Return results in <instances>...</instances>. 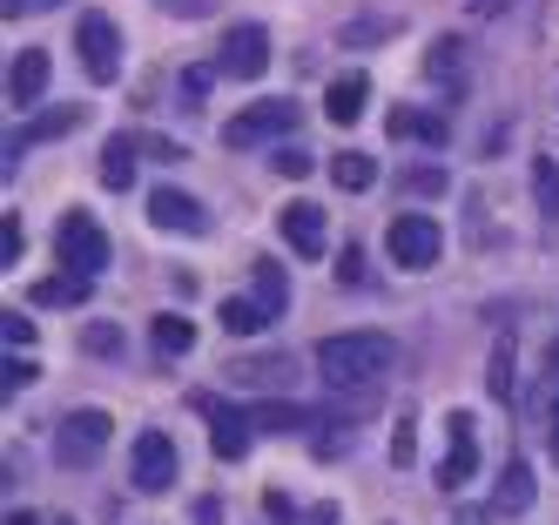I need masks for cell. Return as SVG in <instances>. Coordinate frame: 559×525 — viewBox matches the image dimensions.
<instances>
[{"instance_id": "6da1fadb", "label": "cell", "mask_w": 559, "mask_h": 525, "mask_svg": "<svg viewBox=\"0 0 559 525\" xmlns=\"http://www.w3.org/2000/svg\"><path fill=\"white\" fill-rule=\"evenodd\" d=\"M397 371V344L384 331H337L317 344V378H324V391H371Z\"/></svg>"}, {"instance_id": "7a4b0ae2", "label": "cell", "mask_w": 559, "mask_h": 525, "mask_svg": "<svg viewBox=\"0 0 559 525\" xmlns=\"http://www.w3.org/2000/svg\"><path fill=\"white\" fill-rule=\"evenodd\" d=\"M55 256H61V270L68 276H82V283H95L102 270H108V236H102V223L88 216V210H74V216H61V229H55Z\"/></svg>"}, {"instance_id": "3957f363", "label": "cell", "mask_w": 559, "mask_h": 525, "mask_svg": "<svg viewBox=\"0 0 559 525\" xmlns=\"http://www.w3.org/2000/svg\"><path fill=\"white\" fill-rule=\"evenodd\" d=\"M108 438H115V418H108V411H68V418L55 425V452H61L68 472H88V465L102 458Z\"/></svg>"}, {"instance_id": "277c9868", "label": "cell", "mask_w": 559, "mask_h": 525, "mask_svg": "<svg viewBox=\"0 0 559 525\" xmlns=\"http://www.w3.org/2000/svg\"><path fill=\"white\" fill-rule=\"evenodd\" d=\"M297 129V102L290 95H270L257 108H243L236 121H223V142L229 148H257V142H276V135H290Z\"/></svg>"}, {"instance_id": "5b68a950", "label": "cell", "mask_w": 559, "mask_h": 525, "mask_svg": "<svg viewBox=\"0 0 559 525\" xmlns=\"http://www.w3.org/2000/svg\"><path fill=\"white\" fill-rule=\"evenodd\" d=\"M74 48H82L88 81H115V74H122V27H115V14H82Z\"/></svg>"}, {"instance_id": "8992f818", "label": "cell", "mask_w": 559, "mask_h": 525, "mask_svg": "<svg viewBox=\"0 0 559 525\" xmlns=\"http://www.w3.org/2000/svg\"><path fill=\"white\" fill-rule=\"evenodd\" d=\"M438 256H445V236H438L431 216H397L391 223V263L397 270H431Z\"/></svg>"}, {"instance_id": "52a82bcc", "label": "cell", "mask_w": 559, "mask_h": 525, "mask_svg": "<svg viewBox=\"0 0 559 525\" xmlns=\"http://www.w3.org/2000/svg\"><path fill=\"white\" fill-rule=\"evenodd\" d=\"M129 478H135V492H169V485H176V444H169V431H142L135 438Z\"/></svg>"}, {"instance_id": "ba28073f", "label": "cell", "mask_w": 559, "mask_h": 525, "mask_svg": "<svg viewBox=\"0 0 559 525\" xmlns=\"http://www.w3.org/2000/svg\"><path fill=\"white\" fill-rule=\"evenodd\" d=\"M229 81H263V68H270V34L257 27V21H243V27H229L223 34V61H216Z\"/></svg>"}, {"instance_id": "9c48e42d", "label": "cell", "mask_w": 559, "mask_h": 525, "mask_svg": "<svg viewBox=\"0 0 559 525\" xmlns=\"http://www.w3.org/2000/svg\"><path fill=\"white\" fill-rule=\"evenodd\" d=\"M148 223L169 229V236H203V229H210V210H203L189 189H169V182H163V189L148 195Z\"/></svg>"}, {"instance_id": "30bf717a", "label": "cell", "mask_w": 559, "mask_h": 525, "mask_svg": "<svg viewBox=\"0 0 559 525\" xmlns=\"http://www.w3.org/2000/svg\"><path fill=\"white\" fill-rule=\"evenodd\" d=\"M445 465H438V485H445V492H459V485L478 472V438H472V411H452L445 418Z\"/></svg>"}, {"instance_id": "8fae6325", "label": "cell", "mask_w": 559, "mask_h": 525, "mask_svg": "<svg viewBox=\"0 0 559 525\" xmlns=\"http://www.w3.org/2000/svg\"><path fill=\"white\" fill-rule=\"evenodd\" d=\"M284 236H290V250H297V256H324V242H331L324 202H290V210H284Z\"/></svg>"}, {"instance_id": "7c38bea8", "label": "cell", "mask_w": 559, "mask_h": 525, "mask_svg": "<svg viewBox=\"0 0 559 525\" xmlns=\"http://www.w3.org/2000/svg\"><path fill=\"white\" fill-rule=\"evenodd\" d=\"M41 95H48V55L41 48H21L14 68H8V102L14 108H34Z\"/></svg>"}, {"instance_id": "4fadbf2b", "label": "cell", "mask_w": 559, "mask_h": 525, "mask_svg": "<svg viewBox=\"0 0 559 525\" xmlns=\"http://www.w3.org/2000/svg\"><path fill=\"white\" fill-rule=\"evenodd\" d=\"M68 129H82V108H48V115H34L27 129H14V135H8V169L21 162V148H34V142H55V135H68Z\"/></svg>"}, {"instance_id": "5bb4252c", "label": "cell", "mask_w": 559, "mask_h": 525, "mask_svg": "<svg viewBox=\"0 0 559 525\" xmlns=\"http://www.w3.org/2000/svg\"><path fill=\"white\" fill-rule=\"evenodd\" d=\"M229 378H236V384H250V391H290L297 363H290V357H236V363H229Z\"/></svg>"}, {"instance_id": "9a60e30c", "label": "cell", "mask_w": 559, "mask_h": 525, "mask_svg": "<svg viewBox=\"0 0 559 525\" xmlns=\"http://www.w3.org/2000/svg\"><path fill=\"white\" fill-rule=\"evenodd\" d=\"M365 95H371V81H365V74H337V81H331V95H324V115L337 121V129H350V121L365 115Z\"/></svg>"}, {"instance_id": "2e32d148", "label": "cell", "mask_w": 559, "mask_h": 525, "mask_svg": "<svg viewBox=\"0 0 559 525\" xmlns=\"http://www.w3.org/2000/svg\"><path fill=\"white\" fill-rule=\"evenodd\" d=\"M250 411H236V404H223L216 411V425H210V444H216V458H243L250 452Z\"/></svg>"}, {"instance_id": "e0dca14e", "label": "cell", "mask_w": 559, "mask_h": 525, "mask_svg": "<svg viewBox=\"0 0 559 525\" xmlns=\"http://www.w3.org/2000/svg\"><path fill=\"white\" fill-rule=\"evenodd\" d=\"M270 323H276V310L263 297H229L223 303V331L229 337H257V331H270Z\"/></svg>"}, {"instance_id": "ac0fdd59", "label": "cell", "mask_w": 559, "mask_h": 525, "mask_svg": "<svg viewBox=\"0 0 559 525\" xmlns=\"http://www.w3.org/2000/svg\"><path fill=\"white\" fill-rule=\"evenodd\" d=\"M526 505H533V465L512 458L506 478H499V492H492V518H499V512H526Z\"/></svg>"}, {"instance_id": "d6986e66", "label": "cell", "mask_w": 559, "mask_h": 525, "mask_svg": "<svg viewBox=\"0 0 559 525\" xmlns=\"http://www.w3.org/2000/svg\"><path fill=\"white\" fill-rule=\"evenodd\" d=\"M391 135H405V142H431V148H445V121H438V115H418V108H397V115H391Z\"/></svg>"}, {"instance_id": "ffe728a7", "label": "cell", "mask_w": 559, "mask_h": 525, "mask_svg": "<svg viewBox=\"0 0 559 525\" xmlns=\"http://www.w3.org/2000/svg\"><path fill=\"white\" fill-rule=\"evenodd\" d=\"M27 303H41V310H48V303H88V283L68 276V270H61V276H41V283L27 290Z\"/></svg>"}, {"instance_id": "44dd1931", "label": "cell", "mask_w": 559, "mask_h": 525, "mask_svg": "<svg viewBox=\"0 0 559 525\" xmlns=\"http://www.w3.org/2000/svg\"><path fill=\"white\" fill-rule=\"evenodd\" d=\"M148 344L163 350V357H182V350L195 344V323H189V317H169V310H163V317H155V331H148Z\"/></svg>"}, {"instance_id": "7402d4cb", "label": "cell", "mask_w": 559, "mask_h": 525, "mask_svg": "<svg viewBox=\"0 0 559 525\" xmlns=\"http://www.w3.org/2000/svg\"><path fill=\"white\" fill-rule=\"evenodd\" d=\"M135 148H142V142H108V148H102V182H108V189H129V182H135Z\"/></svg>"}, {"instance_id": "603a6c76", "label": "cell", "mask_w": 559, "mask_h": 525, "mask_svg": "<svg viewBox=\"0 0 559 525\" xmlns=\"http://www.w3.org/2000/svg\"><path fill=\"white\" fill-rule=\"evenodd\" d=\"M331 182H337V189H371V182H378V162L357 155V148H344V155L331 162Z\"/></svg>"}, {"instance_id": "cb8c5ba5", "label": "cell", "mask_w": 559, "mask_h": 525, "mask_svg": "<svg viewBox=\"0 0 559 525\" xmlns=\"http://www.w3.org/2000/svg\"><path fill=\"white\" fill-rule=\"evenodd\" d=\"M250 425H257V431H304L310 411H304V404H276V397H270V404H257V411H250Z\"/></svg>"}, {"instance_id": "d4e9b609", "label": "cell", "mask_w": 559, "mask_h": 525, "mask_svg": "<svg viewBox=\"0 0 559 525\" xmlns=\"http://www.w3.org/2000/svg\"><path fill=\"white\" fill-rule=\"evenodd\" d=\"M533 195H539V210H546V216H559V162H552V155L533 162Z\"/></svg>"}, {"instance_id": "484cf974", "label": "cell", "mask_w": 559, "mask_h": 525, "mask_svg": "<svg viewBox=\"0 0 559 525\" xmlns=\"http://www.w3.org/2000/svg\"><path fill=\"white\" fill-rule=\"evenodd\" d=\"M257 297H263L276 317H284V303H290V276L276 270V263H257Z\"/></svg>"}, {"instance_id": "4316f807", "label": "cell", "mask_w": 559, "mask_h": 525, "mask_svg": "<svg viewBox=\"0 0 559 525\" xmlns=\"http://www.w3.org/2000/svg\"><path fill=\"white\" fill-rule=\"evenodd\" d=\"M82 350H88V357H122V331H115V323H88V331H82Z\"/></svg>"}, {"instance_id": "83f0119b", "label": "cell", "mask_w": 559, "mask_h": 525, "mask_svg": "<svg viewBox=\"0 0 559 525\" xmlns=\"http://www.w3.org/2000/svg\"><path fill=\"white\" fill-rule=\"evenodd\" d=\"M486 384H492V397H512V344H499V350H492Z\"/></svg>"}, {"instance_id": "f1b7e54d", "label": "cell", "mask_w": 559, "mask_h": 525, "mask_svg": "<svg viewBox=\"0 0 559 525\" xmlns=\"http://www.w3.org/2000/svg\"><path fill=\"white\" fill-rule=\"evenodd\" d=\"M210 81H216V68H189V74H182V108H203Z\"/></svg>"}, {"instance_id": "f546056e", "label": "cell", "mask_w": 559, "mask_h": 525, "mask_svg": "<svg viewBox=\"0 0 559 525\" xmlns=\"http://www.w3.org/2000/svg\"><path fill=\"white\" fill-rule=\"evenodd\" d=\"M412 444H418V411H405V418H397V438H391V458H397V465H412Z\"/></svg>"}, {"instance_id": "4dcf8cb0", "label": "cell", "mask_w": 559, "mask_h": 525, "mask_svg": "<svg viewBox=\"0 0 559 525\" xmlns=\"http://www.w3.org/2000/svg\"><path fill=\"white\" fill-rule=\"evenodd\" d=\"M552 397H559V344H552V357H546V378H539V418L552 411Z\"/></svg>"}, {"instance_id": "1f68e13d", "label": "cell", "mask_w": 559, "mask_h": 525, "mask_svg": "<svg viewBox=\"0 0 559 525\" xmlns=\"http://www.w3.org/2000/svg\"><path fill=\"white\" fill-rule=\"evenodd\" d=\"M21 242H27V229H21V216H8V223H0V263H14Z\"/></svg>"}, {"instance_id": "d6a6232c", "label": "cell", "mask_w": 559, "mask_h": 525, "mask_svg": "<svg viewBox=\"0 0 559 525\" xmlns=\"http://www.w3.org/2000/svg\"><path fill=\"white\" fill-rule=\"evenodd\" d=\"M0 337H8L14 350H27V344H34V323H27V317H0Z\"/></svg>"}, {"instance_id": "836d02e7", "label": "cell", "mask_w": 559, "mask_h": 525, "mask_svg": "<svg viewBox=\"0 0 559 525\" xmlns=\"http://www.w3.org/2000/svg\"><path fill=\"white\" fill-rule=\"evenodd\" d=\"M0 384H8V391L34 384V363H27V357H8V363H0Z\"/></svg>"}, {"instance_id": "e575fe53", "label": "cell", "mask_w": 559, "mask_h": 525, "mask_svg": "<svg viewBox=\"0 0 559 525\" xmlns=\"http://www.w3.org/2000/svg\"><path fill=\"white\" fill-rule=\"evenodd\" d=\"M405 189H412V195H431V189H445V169H412V176H405Z\"/></svg>"}, {"instance_id": "d590c367", "label": "cell", "mask_w": 559, "mask_h": 525, "mask_svg": "<svg viewBox=\"0 0 559 525\" xmlns=\"http://www.w3.org/2000/svg\"><path fill=\"white\" fill-rule=\"evenodd\" d=\"M276 169H284L290 182H304V176H310V155H304V148H284V155H276Z\"/></svg>"}, {"instance_id": "8d00e7d4", "label": "cell", "mask_w": 559, "mask_h": 525, "mask_svg": "<svg viewBox=\"0 0 559 525\" xmlns=\"http://www.w3.org/2000/svg\"><path fill=\"white\" fill-rule=\"evenodd\" d=\"M48 8H61V0H8V21H27V14H48Z\"/></svg>"}, {"instance_id": "74e56055", "label": "cell", "mask_w": 559, "mask_h": 525, "mask_svg": "<svg viewBox=\"0 0 559 525\" xmlns=\"http://www.w3.org/2000/svg\"><path fill=\"white\" fill-rule=\"evenodd\" d=\"M223 518V499H195V525H216Z\"/></svg>"}, {"instance_id": "f35d334b", "label": "cell", "mask_w": 559, "mask_h": 525, "mask_svg": "<svg viewBox=\"0 0 559 525\" xmlns=\"http://www.w3.org/2000/svg\"><path fill=\"white\" fill-rule=\"evenodd\" d=\"M8 525H74V518H48V512H14Z\"/></svg>"}, {"instance_id": "ab89813d", "label": "cell", "mask_w": 559, "mask_h": 525, "mask_svg": "<svg viewBox=\"0 0 559 525\" xmlns=\"http://www.w3.org/2000/svg\"><path fill=\"white\" fill-rule=\"evenodd\" d=\"M546 431H552V465H559V397H552V411H546Z\"/></svg>"}, {"instance_id": "60d3db41", "label": "cell", "mask_w": 559, "mask_h": 525, "mask_svg": "<svg viewBox=\"0 0 559 525\" xmlns=\"http://www.w3.org/2000/svg\"><path fill=\"white\" fill-rule=\"evenodd\" d=\"M310 525H337V512H331V505H317V512H310Z\"/></svg>"}, {"instance_id": "b9f144b4", "label": "cell", "mask_w": 559, "mask_h": 525, "mask_svg": "<svg viewBox=\"0 0 559 525\" xmlns=\"http://www.w3.org/2000/svg\"><path fill=\"white\" fill-rule=\"evenodd\" d=\"M472 8H492V14H499V8H512V0H472Z\"/></svg>"}]
</instances>
